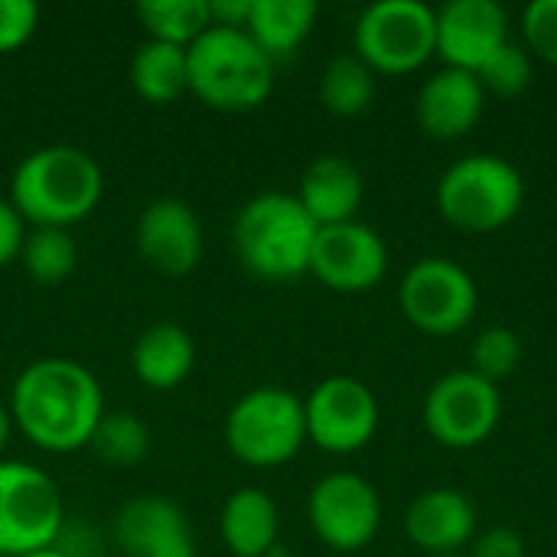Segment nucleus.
<instances>
[{"label":"nucleus","mask_w":557,"mask_h":557,"mask_svg":"<svg viewBox=\"0 0 557 557\" xmlns=\"http://www.w3.org/2000/svg\"><path fill=\"white\" fill-rule=\"evenodd\" d=\"M10 418L33 447L46 454H75L91 444V434L104 418V392L78 359H36L13 382Z\"/></svg>","instance_id":"nucleus-1"},{"label":"nucleus","mask_w":557,"mask_h":557,"mask_svg":"<svg viewBox=\"0 0 557 557\" xmlns=\"http://www.w3.org/2000/svg\"><path fill=\"white\" fill-rule=\"evenodd\" d=\"M104 196L98 160L72 144H49L20 160L10 180V202L33 228H72Z\"/></svg>","instance_id":"nucleus-2"},{"label":"nucleus","mask_w":557,"mask_h":557,"mask_svg":"<svg viewBox=\"0 0 557 557\" xmlns=\"http://www.w3.org/2000/svg\"><path fill=\"white\" fill-rule=\"evenodd\" d=\"M189 91L215 111H255L274 88V59L235 26H209L189 49Z\"/></svg>","instance_id":"nucleus-3"},{"label":"nucleus","mask_w":557,"mask_h":557,"mask_svg":"<svg viewBox=\"0 0 557 557\" xmlns=\"http://www.w3.org/2000/svg\"><path fill=\"white\" fill-rule=\"evenodd\" d=\"M320 225L290 193H261L242 206L232 225L238 261L264 281H290L310 271Z\"/></svg>","instance_id":"nucleus-4"},{"label":"nucleus","mask_w":557,"mask_h":557,"mask_svg":"<svg viewBox=\"0 0 557 557\" xmlns=\"http://www.w3.org/2000/svg\"><path fill=\"white\" fill-rule=\"evenodd\" d=\"M525 199L519 170L496 153H470L447 166L437 183L441 215L463 232H496L509 225Z\"/></svg>","instance_id":"nucleus-5"},{"label":"nucleus","mask_w":557,"mask_h":557,"mask_svg":"<svg viewBox=\"0 0 557 557\" xmlns=\"http://www.w3.org/2000/svg\"><path fill=\"white\" fill-rule=\"evenodd\" d=\"M307 444L304 401L277 385L245 392L225 414V447L245 467H281Z\"/></svg>","instance_id":"nucleus-6"},{"label":"nucleus","mask_w":557,"mask_h":557,"mask_svg":"<svg viewBox=\"0 0 557 557\" xmlns=\"http://www.w3.org/2000/svg\"><path fill=\"white\" fill-rule=\"evenodd\" d=\"M65 506L55 480L23 460H0V557L59 545Z\"/></svg>","instance_id":"nucleus-7"},{"label":"nucleus","mask_w":557,"mask_h":557,"mask_svg":"<svg viewBox=\"0 0 557 557\" xmlns=\"http://www.w3.org/2000/svg\"><path fill=\"white\" fill-rule=\"evenodd\" d=\"M352 39L372 72H414L437 52V10L421 0H379L362 10Z\"/></svg>","instance_id":"nucleus-8"},{"label":"nucleus","mask_w":557,"mask_h":557,"mask_svg":"<svg viewBox=\"0 0 557 557\" xmlns=\"http://www.w3.org/2000/svg\"><path fill=\"white\" fill-rule=\"evenodd\" d=\"M398 304L405 320L421 333L450 336L476 317L480 294L460 264L447 258H424L408 268L398 287Z\"/></svg>","instance_id":"nucleus-9"},{"label":"nucleus","mask_w":557,"mask_h":557,"mask_svg":"<svg viewBox=\"0 0 557 557\" xmlns=\"http://www.w3.org/2000/svg\"><path fill=\"white\" fill-rule=\"evenodd\" d=\"M499 388L476 372L444 375L424 398V424L434 441L454 450L480 447L499 424Z\"/></svg>","instance_id":"nucleus-10"},{"label":"nucleus","mask_w":557,"mask_h":557,"mask_svg":"<svg viewBox=\"0 0 557 557\" xmlns=\"http://www.w3.org/2000/svg\"><path fill=\"white\" fill-rule=\"evenodd\" d=\"M307 441L326 454H356L379 431V401L372 388L352 375L323 379L304 401Z\"/></svg>","instance_id":"nucleus-11"},{"label":"nucleus","mask_w":557,"mask_h":557,"mask_svg":"<svg viewBox=\"0 0 557 557\" xmlns=\"http://www.w3.org/2000/svg\"><path fill=\"white\" fill-rule=\"evenodd\" d=\"M307 516L326 548L349 555L379 535L382 503L375 486L359 473H330L310 490Z\"/></svg>","instance_id":"nucleus-12"},{"label":"nucleus","mask_w":557,"mask_h":557,"mask_svg":"<svg viewBox=\"0 0 557 557\" xmlns=\"http://www.w3.org/2000/svg\"><path fill=\"white\" fill-rule=\"evenodd\" d=\"M388 271V248L366 222L326 225L317 232L310 274L339 294H366Z\"/></svg>","instance_id":"nucleus-13"},{"label":"nucleus","mask_w":557,"mask_h":557,"mask_svg":"<svg viewBox=\"0 0 557 557\" xmlns=\"http://www.w3.org/2000/svg\"><path fill=\"white\" fill-rule=\"evenodd\" d=\"M134 242L140 258L166 277H183L196 271L206 248L199 215L189 202L176 196H160L144 206Z\"/></svg>","instance_id":"nucleus-14"},{"label":"nucleus","mask_w":557,"mask_h":557,"mask_svg":"<svg viewBox=\"0 0 557 557\" xmlns=\"http://www.w3.org/2000/svg\"><path fill=\"white\" fill-rule=\"evenodd\" d=\"M509 42V16L496 0H450L437 10V55L447 69L480 72Z\"/></svg>","instance_id":"nucleus-15"},{"label":"nucleus","mask_w":557,"mask_h":557,"mask_svg":"<svg viewBox=\"0 0 557 557\" xmlns=\"http://www.w3.org/2000/svg\"><path fill=\"white\" fill-rule=\"evenodd\" d=\"M114 542L127 557H196L189 516L166 496H134L114 516Z\"/></svg>","instance_id":"nucleus-16"},{"label":"nucleus","mask_w":557,"mask_h":557,"mask_svg":"<svg viewBox=\"0 0 557 557\" xmlns=\"http://www.w3.org/2000/svg\"><path fill=\"white\" fill-rule=\"evenodd\" d=\"M483 85L473 72L441 69L418 95V127L434 140H457L483 117Z\"/></svg>","instance_id":"nucleus-17"},{"label":"nucleus","mask_w":557,"mask_h":557,"mask_svg":"<svg viewBox=\"0 0 557 557\" xmlns=\"http://www.w3.org/2000/svg\"><path fill=\"white\" fill-rule=\"evenodd\" d=\"M408 539L428 555H457L476 532V509L460 490H428L405 516Z\"/></svg>","instance_id":"nucleus-18"},{"label":"nucleus","mask_w":557,"mask_h":557,"mask_svg":"<svg viewBox=\"0 0 557 557\" xmlns=\"http://www.w3.org/2000/svg\"><path fill=\"white\" fill-rule=\"evenodd\" d=\"M362 173L346 160V157H320L313 160L304 176H300V189H297V202L307 209V215L326 228V225H343V222H356V212L362 206Z\"/></svg>","instance_id":"nucleus-19"},{"label":"nucleus","mask_w":557,"mask_h":557,"mask_svg":"<svg viewBox=\"0 0 557 557\" xmlns=\"http://www.w3.org/2000/svg\"><path fill=\"white\" fill-rule=\"evenodd\" d=\"M219 535L228 555L268 557L274 555L281 535V512L271 493L261 486L235 490L219 512Z\"/></svg>","instance_id":"nucleus-20"},{"label":"nucleus","mask_w":557,"mask_h":557,"mask_svg":"<svg viewBox=\"0 0 557 557\" xmlns=\"http://www.w3.org/2000/svg\"><path fill=\"white\" fill-rule=\"evenodd\" d=\"M131 369L140 385L153 392H173L196 369V343L180 323H153L131 349Z\"/></svg>","instance_id":"nucleus-21"},{"label":"nucleus","mask_w":557,"mask_h":557,"mask_svg":"<svg viewBox=\"0 0 557 557\" xmlns=\"http://www.w3.org/2000/svg\"><path fill=\"white\" fill-rule=\"evenodd\" d=\"M320 7L313 0H251L245 33L277 62L304 46L313 33Z\"/></svg>","instance_id":"nucleus-22"},{"label":"nucleus","mask_w":557,"mask_h":557,"mask_svg":"<svg viewBox=\"0 0 557 557\" xmlns=\"http://www.w3.org/2000/svg\"><path fill=\"white\" fill-rule=\"evenodd\" d=\"M131 85L150 104H173L189 91V62L183 46L144 39L131 59Z\"/></svg>","instance_id":"nucleus-23"},{"label":"nucleus","mask_w":557,"mask_h":557,"mask_svg":"<svg viewBox=\"0 0 557 557\" xmlns=\"http://www.w3.org/2000/svg\"><path fill=\"white\" fill-rule=\"evenodd\" d=\"M320 101L336 117H359L375 101V72L356 55H336L320 75Z\"/></svg>","instance_id":"nucleus-24"},{"label":"nucleus","mask_w":557,"mask_h":557,"mask_svg":"<svg viewBox=\"0 0 557 557\" xmlns=\"http://www.w3.org/2000/svg\"><path fill=\"white\" fill-rule=\"evenodd\" d=\"M137 20L147 39L189 49L209 26V0H144L137 3Z\"/></svg>","instance_id":"nucleus-25"},{"label":"nucleus","mask_w":557,"mask_h":557,"mask_svg":"<svg viewBox=\"0 0 557 557\" xmlns=\"http://www.w3.org/2000/svg\"><path fill=\"white\" fill-rule=\"evenodd\" d=\"M20 261L36 284L55 287L65 277H72L78 264V242L72 238L69 228H29Z\"/></svg>","instance_id":"nucleus-26"},{"label":"nucleus","mask_w":557,"mask_h":557,"mask_svg":"<svg viewBox=\"0 0 557 557\" xmlns=\"http://www.w3.org/2000/svg\"><path fill=\"white\" fill-rule=\"evenodd\" d=\"M88 447L111 467H137L150 454V428L134 411H104Z\"/></svg>","instance_id":"nucleus-27"},{"label":"nucleus","mask_w":557,"mask_h":557,"mask_svg":"<svg viewBox=\"0 0 557 557\" xmlns=\"http://www.w3.org/2000/svg\"><path fill=\"white\" fill-rule=\"evenodd\" d=\"M470 362H473L470 372H476L480 379H486V382L496 385V382L509 379L519 369V362H522V343H519V336L512 330L490 326V330H483L473 339Z\"/></svg>","instance_id":"nucleus-28"},{"label":"nucleus","mask_w":557,"mask_h":557,"mask_svg":"<svg viewBox=\"0 0 557 557\" xmlns=\"http://www.w3.org/2000/svg\"><path fill=\"white\" fill-rule=\"evenodd\" d=\"M483 91H493L499 98H516L532 85V55L525 46L506 42L480 72H476Z\"/></svg>","instance_id":"nucleus-29"},{"label":"nucleus","mask_w":557,"mask_h":557,"mask_svg":"<svg viewBox=\"0 0 557 557\" xmlns=\"http://www.w3.org/2000/svg\"><path fill=\"white\" fill-rule=\"evenodd\" d=\"M522 33L529 52L557 65V0H535L522 13Z\"/></svg>","instance_id":"nucleus-30"},{"label":"nucleus","mask_w":557,"mask_h":557,"mask_svg":"<svg viewBox=\"0 0 557 557\" xmlns=\"http://www.w3.org/2000/svg\"><path fill=\"white\" fill-rule=\"evenodd\" d=\"M39 26V7L33 0H0V55L26 46Z\"/></svg>","instance_id":"nucleus-31"},{"label":"nucleus","mask_w":557,"mask_h":557,"mask_svg":"<svg viewBox=\"0 0 557 557\" xmlns=\"http://www.w3.org/2000/svg\"><path fill=\"white\" fill-rule=\"evenodd\" d=\"M23 242H26V222L20 219L10 199H0V268L20 261Z\"/></svg>","instance_id":"nucleus-32"},{"label":"nucleus","mask_w":557,"mask_h":557,"mask_svg":"<svg viewBox=\"0 0 557 557\" xmlns=\"http://www.w3.org/2000/svg\"><path fill=\"white\" fill-rule=\"evenodd\" d=\"M470 557H529V552H525V542L519 532L499 525V529L483 532L473 542V555Z\"/></svg>","instance_id":"nucleus-33"},{"label":"nucleus","mask_w":557,"mask_h":557,"mask_svg":"<svg viewBox=\"0 0 557 557\" xmlns=\"http://www.w3.org/2000/svg\"><path fill=\"white\" fill-rule=\"evenodd\" d=\"M251 16V0H212L209 3V20L212 26H235L245 29Z\"/></svg>","instance_id":"nucleus-34"},{"label":"nucleus","mask_w":557,"mask_h":557,"mask_svg":"<svg viewBox=\"0 0 557 557\" xmlns=\"http://www.w3.org/2000/svg\"><path fill=\"white\" fill-rule=\"evenodd\" d=\"M10 431H13V418H10V408L0 405V460H3V450L10 444Z\"/></svg>","instance_id":"nucleus-35"},{"label":"nucleus","mask_w":557,"mask_h":557,"mask_svg":"<svg viewBox=\"0 0 557 557\" xmlns=\"http://www.w3.org/2000/svg\"><path fill=\"white\" fill-rule=\"evenodd\" d=\"M23 557H72L69 552H62L59 545H52V548H42V552H33V555H23Z\"/></svg>","instance_id":"nucleus-36"},{"label":"nucleus","mask_w":557,"mask_h":557,"mask_svg":"<svg viewBox=\"0 0 557 557\" xmlns=\"http://www.w3.org/2000/svg\"><path fill=\"white\" fill-rule=\"evenodd\" d=\"M268 557H287V555H281V552H274V555H268Z\"/></svg>","instance_id":"nucleus-37"},{"label":"nucleus","mask_w":557,"mask_h":557,"mask_svg":"<svg viewBox=\"0 0 557 557\" xmlns=\"http://www.w3.org/2000/svg\"><path fill=\"white\" fill-rule=\"evenodd\" d=\"M434 557H460V555H434Z\"/></svg>","instance_id":"nucleus-38"}]
</instances>
